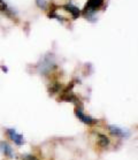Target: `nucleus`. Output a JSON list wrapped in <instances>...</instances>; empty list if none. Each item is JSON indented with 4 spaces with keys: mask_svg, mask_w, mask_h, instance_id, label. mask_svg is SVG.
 Here are the masks:
<instances>
[{
    "mask_svg": "<svg viewBox=\"0 0 138 160\" xmlns=\"http://www.w3.org/2000/svg\"><path fill=\"white\" fill-rule=\"evenodd\" d=\"M75 114L78 120H81L83 123L89 124V126H92V124H96L98 122V120H96L93 118H91L90 115H86L83 111V107L80 106V107H76V111H75Z\"/></svg>",
    "mask_w": 138,
    "mask_h": 160,
    "instance_id": "obj_1",
    "label": "nucleus"
},
{
    "mask_svg": "<svg viewBox=\"0 0 138 160\" xmlns=\"http://www.w3.org/2000/svg\"><path fill=\"white\" fill-rule=\"evenodd\" d=\"M7 135H8V137H9L16 145L21 146L24 144V137H23L20 132H17L15 129H12V128L7 129Z\"/></svg>",
    "mask_w": 138,
    "mask_h": 160,
    "instance_id": "obj_2",
    "label": "nucleus"
},
{
    "mask_svg": "<svg viewBox=\"0 0 138 160\" xmlns=\"http://www.w3.org/2000/svg\"><path fill=\"white\" fill-rule=\"evenodd\" d=\"M108 130L113 136H116V137H129L130 132L127 129L119 127V126H114V124H109Z\"/></svg>",
    "mask_w": 138,
    "mask_h": 160,
    "instance_id": "obj_3",
    "label": "nucleus"
},
{
    "mask_svg": "<svg viewBox=\"0 0 138 160\" xmlns=\"http://www.w3.org/2000/svg\"><path fill=\"white\" fill-rule=\"evenodd\" d=\"M104 4V0H89L87 4L85 5L84 8V13H93V12L98 11Z\"/></svg>",
    "mask_w": 138,
    "mask_h": 160,
    "instance_id": "obj_4",
    "label": "nucleus"
},
{
    "mask_svg": "<svg viewBox=\"0 0 138 160\" xmlns=\"http://www.w3.org/2000/svg\"><path fill=\"white\" fill-rule=\"evenodd\" d=\"M0 150L4 153L5 156L8 158H14V151L11 148V145H8L6 142H0Z\"/></svg>",
    "mask_w": 138,
    "mask_h": 160,
    "instance_id": "obj_5",
    "label": "nucleus"
},
{
    "mask_svg": "<svg viewBox=\"0 0 138 160\" xmlns=\"http://www.w3.org/2000/svg\"><path fill=\"white\" fill-rule=\"evenodd\" d=\"M65 8L69 12V13H70V14L73 15L74 18H78V16H80L81 11L76 7V6H74V5H66Z\"/></svg>",
    "mask_w": 138,
    "mask_h": 160,
    "instance_id": "obj_6",
    "label": "nucleus"
},
{
    "mask_svg": "<svg viewBox=\"0 0 138 160\" xmlns=\"http://www.w3.org/2000/svg\"><path fill=\"white\" fill-rule=\"evenodd\" d=\"M0 12H2L4 14L8 15V16H13V12L4 0H0Z\"/></svg>",
    "mask_w": 138,
    "mask_h": 160,
    "instance_id": "obj_7",
    "label": "nucleus"
},
{
    "mask_svg": "<svg viewBox=\"0 0 138 160\" xmlns=\"http://www.w3.org/2000/svg\"><path fill=\"white\" fill-rule=\"evenodd\" d=\"M98 144L99 146H101V148H107V146L109 145V143H111V141H109V138L107 137V136H105V135H98Z\"/></svg>",
    "mask_w": 138,
    "mask_h": 160,
    "instance_id": "obj_8",
    "label": "nucleus"
},
{
    "mask_svg": "<svg viewBox=\"0 0 138 160\" xmlns=\"http://www.w3.org/2000/svg\"><path fill=\"white\" fill-rule=\"evenodd\" d=\"M22 160H38L35 156L32 154H23L22 156Z\"/></svg>",
    "mask_w": 138,
    "mask_h": 160,
    "instance_id": "obj_9",
    "label": "nucleus"
}]
</instances>
